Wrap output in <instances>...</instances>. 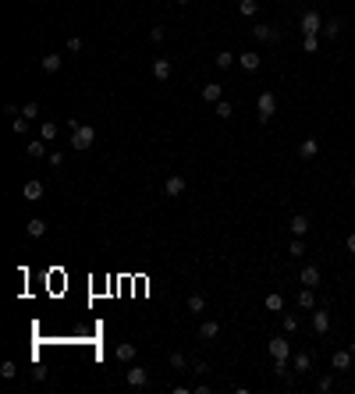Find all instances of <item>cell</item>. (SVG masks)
I'll use <instances>...</instances> for the list:
<instances>
[{
  "instance_id": "1",
  "label": "cell",
  "mask_w": 355,
  "mask_h": 394,
  "mask_svg": "<svg viewBox=\"0 0 355 394\" xmlns=\"http://www.w3.org/2000/svg\"><path fill=\"white\" fill-rule=\"evenodd\" d=\"M93 139H96V132H93L89 125H75V128H71V146H75V149H89Z\"/></svg>"
},
{
  "instance_id": "2",
  "label": "cell",
  "mask_w": 355,
  "mask_h": 394,
  "mask_svg": "<svg viewBox=\"0 0 355 394\" xmlns=\"http://www.w3.org/2000/svg\"><path fill=\"white\" fill-rule=\"evenodd\" d=\"M259 121H270V117H273V110H277V96H273V93H259Z\"/></svg>"
},
{
  "instance_id": "3",
  "label": "cell",
  "mask_w": 355,
  "mask_h": 394,
  "mask_svg": "<svg viewBox=\"0 0 355 394\" xmlns=\"http://www.w3.org/2000/svg\"><path fill=\"white\" fill-rule=\"evenodd\" d=\"M266 348H270V355H273V362H284V359L291 355V344H288L284 337H273V341H270Z\"/></svg>"
},
{
  "instance_id": "4",
  "label": "cell",
  "mask_w": 355,
  "mask_h": 394,
  "mask_svg": "<svg viewBox=\"0 0 355 394\" xmlns=\"http://www.w3.org/2000/svg\"><path fill=\"white\" fill-rule=\"evenodd\" d=\"M181 192H185V178H181V174H171V178L164 181V195H167V199H178Z\"/></svg>"
},
{
  "instance_id": "5",
  "label": "cell",
  "mask_w": 355,
  "mask_h": 394,
  "mask_svg": "<svg viewBox=\"0 0 355 394\" xmlns=\"http://www.w3.org/2000/svg\"><path fill=\"white\" fill-rule=\"evenodd\" d=\"M252 36H256V39H263V43H277V36H281V32L273 29V25H266V22H259V25L252 29Z\"/></svg>"
},
{
  "instance_id": "6",
  "label": "cell",
  "mask_w": 355,
  "mask_h": 394,
  "mask_svg": "<svg viewBox=\"0 0 355 394\" xmlns=\"http://www.w3.org/2000/svg\"><path fill=\"white\" fill-rule=\"evenodd\" d=\"M312 330H316V334H327V330H330V312H327V309H316V312H312Z\"/></svg>"
},
{
  "instance_id": "7",
  "label": "cell",
  "mask_w": 355,
  "mask_h": 394,
  "mask_svg": "<svg viewBox=\"0 0 355 394\" xmlns=\"http://www.w3.org/2000/svg\"><path fill=\"white\" fill-rule=\"evenodd\" d=\"M302 32H305V36H316V32H320V15H316V11H305V15H302Z\"/></svg>"
},
{
  "instance_id": "8",
  "label": "cell",
  "mask_w": 355,
  "mask_h": 394,
  "mask_svg": "<svg viewBox=\"0 0 355 394\" xmlns=\"http://www.w3.org/2000/svg\"><path fill=\"white\" fill-rule=\"evenodd\" d=\"M125 380H128V387H146V383H149V373L139 369V366H132V369L125 373Z\"/></svg>"
},
{
  "instance_id": "9",
  "label": "cell",
  "mask_w": 355,
  "mask_h": 394,
  "mask_svg": "<svg viewBox=\"0 0 355 394\" xmlns=\"http://www.w3.org/2000/svg\"><path fill=\"white\" fill-rule=\"evenodd\" d=\"M302 284H305V288H316V284H320V266H312V263L302 266Z\"/></svg>"
},
{
  "instance_id": "10",
  "label": "cell",
  "mask_w": 355,
  "mask_h": 394,
  "mask_svg": "<svg viewBox=\"0 0 355 394\" xmlns=\"http://www.w3.org/2000/svg\"><path fill=\"white\" fill-rule=\"evenodd\" d=\"M153 75L160 78V82H167V78H171V61H167V57H160V61H153Z\"/></svg>"
},
{
  "instance_id": "11",
  "label": "cell",
  "mask_w": 355,
  "mask_h": 394,
  "mask_svg": "<svg viewBox=\"0 0 355 394\" xmlns=\"http://www.w3.org/2000/svg\"><path fill=\"white\" fill-rule=\"evenodd\" d=\"M238 64L245 68V71H256L263 61H259V54H252V50H245V54H238Z\"/></svg>"
},
{
  "instance_id": "12",
  "label": "cell",
  "mask_w": 355,
  "mask_h": 394,
  "mask_svg": "<svg viewBox=\"0 0 355 394\" xmlns=\"http://www.w3.org/2000/svg\"><path fill=\"white\" fill-rule=\"evenodd\" d=\"M298 309L305 312V309H316V295H312V288H302L298 291Z\"/></svg>"
},
{
  "instance_id": "13",
  "label": "cell",
  "mask_w": 355,
  "mask_h": 394,
  "mask_svg": "<svg viewBox=\"0 0 355 394\" xmlns=\"http://www.w3.org/2000/svg\"><path fill=\"white\" fill-rule=\"evenodd\" d=\"M320 153V142L316 139H305L302 146H298V156H302V160H309V156H316Z\"/></svg>"
},
{
  "instance_id": "14",
  "label": "cell",
  "mask_w": 355,
  "mask_h": 394,
  "mask_svg": "<svg viewBox=\"0 0 355 394\" xmlns=\"http://www.w3.org/2000/svg\"><path fill=\"white\" fill-rule=\"evenodd\" d=\"M203 100H206V103H220V100H224V96H220V86H217V82H206V86H203Z\"/></svg>"
},
{
  "instance_id": "15",
  "label": "cell",
  "mask_w": 355,
  "mask_h": 394,
  "mask_svg": "<svg viewBox=\"0 0 355 394\" xmlns=\"http://www.w3.org/2000/svg\"><path fill=\"white\" fill-rule=\"evenodd\" d=\"M351 359H355L351 351H334V359H330V366H334V369H348V366H351Z\"/></svg>"
},
{
  "instance_id": "16",
  "label": "cell",
  "mask_w": 355,
  "mask_h": 394,
  "mask_svg": "<svg viewBox=\"0 0 355 394\" xmlns=\"http://www.w3.org/2000/svg\"><path fill=\"white\" fill-rule=\"evenodd\" d=\"M288 227H291L295 238H302V234L309 231V217H291V224H288Z\"/></svg>"
},
{
  "instance_id": "17",
  "label": "cell",
  "mask_w": 355,
  "mask_h": 394,
  "mask_svg": "<svg viewBox=\"0 0 355 394\" xmlns=\"http://www.w3.org/2000/svg\"><path fill=\"white\" fill-rule=\"evenodd\" d=\"M29 234H32V238H43V234H47V220H39V217H32L29 220V227H25Z\"/></svg>"
},
{
  "instance_id": "18",
  "label": "cell",
  "mask_w": 355,
  "mask_h": 394,
  "mask_svg": "<svg viewBox=\"0 0 355 394\" xmlns=\"http://www.w3.org/2000/svg\"><path fill=\"white\" fill-rule=\"evenodd\" d=\"M22 195H25V199H39V195H43V181H25Z\"/></svg>"
},
{
  "instance_id": "19",
  "label": "cell",
  "mask_w": 355,
  "mask_h": 394,
  "mask_svg": "<svg viewBox=\"0 0 355 394\" xmlns=\"http://www.w3.org/2000/svg\"><path fill=\"white\" fill-rule=\"evenodd\" d=\"M117 359H121V362H132V359H135V344H128V341L117 344Z\"/></svg>"
},
{
  "instance_id": "20",
  "label": "cell",
  "mask_w": 355,
  "mask_h": 394,
  "mask_svg": "<svg viewBox=\"0 0 355 394\" xmlns=\"http://www.w3.org/2000/svg\"><path fill=\"white\" fill-rule=\"evenodd\" d=\"M39 68H43V71H61V57L57 54H47L43 61H39Z\"/></svg>"
},
{
  "instance_id": "21",
  "label": "cell",
  "mask_w": 355,
  "mask_h": 394,
  "mask_svg": "<svg viewBox=\"0 0 355 394\" xmlns=\"http://www.w3.org/2000/svg\"><path fill=\"white\" fill-rule=\"evenodd\" d=\"M217 334H220V323H217V320H206V323L199 327V337H217Z\"/></svg>"
},
{
  "instance_id": "22",
  "label": "cell",
  "mask_w": 355,
  "mask_h": 394,
  "mask_svg": "<svg viewBox=\"0 0 355 394\" xmlns=\"http://www.w3.org/2000/svg\"><path fill=\"white\" fill-rule=\"evenodd\" d=\"M39 135H43V142H54V139H57V125H54V121H43Z\"/></svg>"
},
{
  "instance_id": "23",
  "label": "cell",
  "mask_w": 355,
  "mask_h": 394,
  "mask_svg": "<svg viewBox=\"0 0 355 394\" xmlns=\"http://www.w3.org/2000/svg\"><path fill=\"white\" fill-rule=\"evenodd\" d=\"M213 61H217V68H220V71H224V68H231V64H234V61H238V57H234V54H227V50H220V54H217V57H213Z\"/></svg>"
},
{
  "instance_id": "24",
  "label": "cell",
  "mask_w": 355,
  "mask_h": 394,
  "mask_svg": "<svg viewBox=\"0 0 355 394\" xmlns=\"http://www.w3.org/2000/svg\"><path fill=\"white\" fill-rule=\"evenodd\" d=\"M188 309H192V312H203V309H206V298H203V295H188Z\"/></svg>"
},
{
  "instance_id": "25",
  "label": "cell",
  "mask_w": 355,
  "mask_h": 394,
  "mask_svg": "<svg viewBox=\"0 0 355 394\" xmlns=\"http://www.w3.org/2000/svg\"><path fill=\"white\" fill-rule=\"evenodd\" d=\"M266 309H270V312H281V309H284V298H281V295H266Z\"/></svg>"
},
{
  "instance_id": "26",
  "label": "cell",
  "mask_w": 355,
  "mask_h": 394,
  "mask_svg": "<svg viewBox=\"0 0 355 394\" xmlns=\"http://www.w3.org/2000/svg\"><path fill=\"white\" fill-rule=\"evenodd\" d=\"M309 366H312V359L305 355V351H298V355H295V369H302V373H309Z\"/></svg>"
},
{
  "instance_id": "27",
  "label": "cell",
  "mask_w": 355,
  "mask_h": 394,
  "mask_svg": "<svg viewBox=\"0 0 355 394\" xmlns=\"http://www.w3.org/2000/svg\"><path fill=\"white\" fill-rule=\"evenodd\" d=\"M22 117H29V121H32V117H39V103H36V100H29V103L22 107Z\"/></svg>"
},
{
  "instance_id": "28",
  "label": "cell",
  "mask_w": 355,
  "mask_h": 394,
  "mask_svg": "<svg viewBox=\"0 0 355 394\" xmlns=\"http://www.w3.org/2000/svg\"><path fill=\"white\" fill-rule=\"evenodd\" d=\"M43 153H47V146H43V142H29V156H32V160H39Z\"/></svg>"
},
{
  "instance_id": "29",
  "label": "cell",
  "mask_w": 355,
  "mask_h": 394,
  "mask_svg": "<svg viewBox=\"0 0 355 394\" xmlns=\"http://www.w3.org/2000/svg\"><path fill=\"white\" fill-rule=\"evenodd\" d=\"M238 11H242L245 18H252V15H256V0H242V4H238Z\"/></svg>"
},
{
  "instance_id": "30",
  "label": "cell",
  "mask_w": 355,
  "mask_h": 394,
  "mask_svg": "<svg viewBox=\"0 0 355 394\" xmlns=\"http://www.w3.org/2000/svg\"><path fill=\"white\" fill-rule=\"evenodd\" d=\"M284 330H288V334L298 330V316H295V312H288V316H284Z\"/></svg>"
},
{
  "instance_id": "31",
  "label": "cell",
  "mask_w": 355,
  "mask_h": 394,
  "mask_svg": "<svg viewBox=\"0 0 355 394\" xmlns=\"http://www.w3.org/2000/svg\"><path fill=\"white\" fill-rule=\"evenodd\" d=\"M188 366V359L181 355V351H174V355H171V369H185Z\"/></svg>"
},
{
  "instance_id": "32",
  "label": "cell",
  "mask_w": 355,
  "mask_h": 394,
  "mask_svg": "<svg viewBox=\"0 0 355 394\" xmlns=\"http://www.w3.org/2000/svg\"><path fill=\"white\" fill-rule=\"evenodd\" d=\"M320 32H327V36H337V32H341V22H337V18H334V22H327V25H323V29H320Z\"/></svg>"
},
{
  "instance_id": "33",
  "label": "cell",
  "mask_w": 355,
  "mask_h": 394,
  "mask_svg": "<svg viewBox=\"0 0 355 394\" xmlns=\"http://www.w3.org/2000/svg\"><path fill=\"white\" fill-rule=\"evenodd\" d=\"M217 114H220V117H231V114H234V107H231L227 100H220V103H217Z\"/></svg>"
},
{
  "instance_id": "34",
  "label": "cell",
  "mask_w": 355,
  "mask_h": 394,
  "mask_svg": "<svg viewBox=\"0 0 355 394\" xmlns=\"http://www.w3.org/2000/svg\"><path fill=\"white\" fill-rule=\"evenodd\" d=\"M0 373H4V380H15V373H18V366H15V362H4V369H0Z\"/></svg>"
},
{
  "instance_id": "35",
  "label": "cell",
  "mask_w": 355,
  "mask_h": 394,
  "mask_svg": "<svg viewBox=\"0 0 355 394\" xmlns=\"http://www.w3.org/2000/svg\"><path fill=\"white\" fill-rule=\"evenodd\" d=\"M25 128H29V117H15V132L25 135Z\"/></svg>"
},
{
  "instance_id": "36",
  "label": "cell",
  "mask_w": 355,
  "mask_h": 394,
  "mask_svg": "<svg viewBox=\"0 0 355 394\" xmlns=\"http://www.w3.org/2000/svg\"><path fill=\"white\" fill-rule=\"evenodd\" d=\"M302 43H305V50H309V54H316V47H320V43H316V36H305Z\"/></svg>"
},
{
  "instance_id": "37",
  "label": "cell",
  "mask_w": 355,
  "mask_h": 394,
  "mask_svg": "<svg viewBox=\"0 0 355 394\" xmlns=\"http://www.w3.org/2000/svg\"><path fill=\"white\" fill-rule=\"evenodd\" d=\"M288 252H291V256H302V252H305V245H302V238H295V242H291V249H288Z\"/></svg>"
},
{
  "instance_id": "38",
  "label": "cell",
  "mask_w": 355,
  "mask_h": 394,
  "mask_svg": "<svg viewBox=\"0 0 355 394\" xmlns=\"http://www.w3.org/2000/svg\"><path fill=\"white\" fill-rule=\"evenodd\" d=\"M344 245H348V252H355V231L348 234V242H344Z\"/></svg>"
},
{
  "instance_id": "39",
  "label": "cell",
  "mask_w": 355,
  "mask_h": 394,
  "mask_svg": "<svg viewBox=\"0 0 355 394\" xmlns=\"http://www.w3.org/2000/svg\"><path fill=\"white\" fill-rule=\"evenodd\" d=\"M348 351H351V355H355V341H351V344H348Z\"/></svg>"
},
{
  "instance_id": "40",
  "label": "cell",
  "mask_w": 355,
  "mask_h": 394,
  "mask_svg": "<svg viewBox=\"0 0 355 394\" xmlns=\"http://www.w3.org/2000/svg\"><path fill=\"white\" fill-rule=\"evenodd\" d=\"M174 4H188V0H174Z\"/></svg>"
},
{
  "instance_id": "41",
  "label": "cell",
  "mask_w": 355,
  "mask_h": 394,
  "mask_svg": "<svg viewBox=\"0 0 355 394\" xmlns=\"http://www.w3.org/2000/svg\"><path fill=\"white\" fill-rule=\"evenodd\" d=\"M351 185H355V171H351Z\"/></svg>"
}]
</instances>
